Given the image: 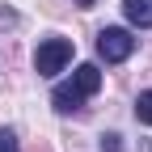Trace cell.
<instances>
[{"mask_svg":"<svg viewBox=\"0 0 152 152\" xmlns=\"http://www.w3.org/2000/svg\"><path fill=\"white\" fill-rule=\"evenodd\" d=\"M0 152H21V148H17V131H13V127H0Z\"/></svg>","mask_w":152,"mask_h":152,"instance_id":"8992f818","label":"cell"},{"mask_svg":"<svg viewBox=\"0 0 152 152\" xmlns=\"http://www.w3.org/2000/svg\"><path fill=\"white\" fill-rule=\"evenodd\" d=\"M123 13H127V21L140 26V30L152 26V0H123Z\"/></svg>","mask_w":152,"mask_h":152,"instance_id":"277c9868","label":"cell"},{"mask_svg":"<svg viewBox=\"0 0 152 152\" xmlns=\"http://www.w3.org/2000/svg\"><path fill=\"white\" fill-rule=\"evenodd\" d=\"M76 93H80V97H93V93L102 89V72H97V64H80L72 72V80H68Z\"/></svg>","mask_w":152,"mask_h":152,"instance_id":"3957f363","label":"cell"},{"mask_svg":"<svg viewBox=\"0 0 152 152\" xmlns=\"http://www.w3.org/2000/svg\"><path fill=\"white\" fill-rule=\"evenodd\" d=\"M131 51H135V38H131V30H118V26H106L97 34V55L106 64H123L131 59Z\"/></svg>","mask_w":152,"mask_h":152,"instance_id":"7a4b0ae2","label":"cell"},{"mask_svg":"<svg viewBox=\"0 0 152 152\" xmlns=\"http://www.w3.org/2000/svg\"><path fill=\"white\" fill-rule=\"evenodd\" d=\"M72 38H47V42H38L34 51V72L38 76H59L68 64H72Z\"/></svg>","mask_w":152,"mask_h":152,"instance_id":"6da1fadb","label":"cell"},{"mask_svg":"<svg viewBox=\"0 0 152 152\" xmlns=\"http://www.w3.org/2000/svg\"><path fill=\"white\" fill-rule=\"evenodd\" d=\"M76 4H80V9H89V4H97V0H76Z\"/></svg>","mask_w":152,"mask_h":152,"instance_id":"9c48e42d","label":"cell"},{"mask_svg":"<svg viewBox=\"0 0 152 152\" xmlns=\"http://www.w3.org/2000/svg\"><path fill=\"white\" fill-rule=\"evenodd\" d=\"M0 26H17V17H13L9 9H0Z\"/></svg>","mask_w":152,"mask_h":152,"instance_id":"ba28073f","label":"cell"},{"mask_svg":"<svg viewBox=\"0 0 152 152\" xmlns=\"http://www.w3.org/2000/svg\"><path fill=\"white\" fill-rule=\"evenodd\" d=\"M102 152H123V135H114V131L102 135Z\"/></svg>","mask_w":152,"mask_h":152,"instance_id":"52a82bcc","label":"cell"},{"mask_svg":"<svg viewBox=\"0 0 152 152\" xmlns=\"http://www.w3.org/2000/svg\"><path fill=\"white\" fill-rule=\"evenodd\" d=\"M135 118L152 127V89H148V93H140V97H135Z\"/></svg>","mask_w":152,"mask_h":152,"instance_id":"5b68a950","label":"cell"}]
</instances>
